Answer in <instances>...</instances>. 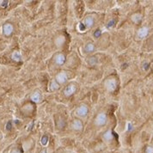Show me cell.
Here are the masks:
<instances>
[{
	"mask_svg": "<svg viewBox=\"0 0 153 153\" xmlns=\"http://www.w3.org/2000/svg\"><path fill=\"white\" fill-rule=\"evenodd\" d=\"M114 24H115V20H114V19H112V20H110V21L107 22V28H110L113 27Z\"/></svg>",
	"mask_w": 153,
	"mask_h": 153,
	"instance_id": "44dd1931",
	"label": "cell"
},
{
	"mask_svg": "<svg viewBox=\"0 0 153 153\" xmlns=\"http://www.w3.org/2000/svg\"><path fill=\"white\" fill-rule=\"evenodd\" d=\"M77 28H78V30L80 31V32H83V31H85L86 30V26L83 23V22H80V23H78V26H77Z\"/></svg>",
	"mask_w": 153,
	"mask_h": 153,
	"instance_id": "ffe728a7",
	"label": "cell"
},
{
	"mask_svg": "<svg viewBox=\"0 0 153 153\" xmlns=\"http://www.w3.org/2000/svg\"><path fill=\"white\" fill-rule=\"evenodd\" d=\"M104 86H105V88L107 89V91L113 92L117 88V81L114 78H107L104 82Z\"/></svg>",
	"mask_w": 153,
	"mask_h": 153,
	"instance_id": "6da1fadb",
	"label": "cell"
},
{
	"mask_svg": "<svg viewBox=\"0 0 153 153\" xmlns=\"http://www.w3.org/2000/svg\"><path fill=\"white\" fill-rule=\"evenodd\" d=\"M88 110H89V109H88V107H87L85 104H82V105H80L79 107H76V113L78 116H80V117H84V116L87 115Z\"/></svg>",
	"mask_w": 153,
	"mask_h": 153,
	"instance_id": "277c9868",
	"label": "cell"
},
{
	"mask_svg": "<svg viewBox=\"0 0 153 153\" xmlns=\"http://www.w3.org/2000/svg\"><path fill=\"white\" fill-rule=\"evenodd\" d=\"M107 122V115L105 113H100L97 114L95 119V124L98 126L105 125Z\"/></svg>",
	"mask_w": 153,
	"mask_h": 153,
	"instance_id": "7a4b0ae2",
	"label": "cell"
},
{
	"mask_svg": "<svg viewBox=\"0 0 153 153\" xmlns=\"http://www.w3.org/2000/svg\"><path fill=\"white\" fill-rule=\"evenodd\" d=\"M3 34L6 36H9V35H10L12 34V32L14 30L13 25L11 23H5L3 26Z\"/></svg>",
	"mask_w": 153,
	"mask_h": 153,
	"instance_id": "52a82bcc",
	"label": "cell"
},
{
	"mask_svg": "<svg viewBox=\"0 0 153 153\" xmlns=\"http://www.w3.org/2000/svg\"><path fill=\"white\" fill-rule=\"evenodd\" d=\"M59 86H60V85L56 82V80H52V83H51V84H50V89H51L52 91L57 90V89H59Z\"/></svg>",
	"mask_w": 153,
	"mask_h": 153,
	"instance_id": "e0dca14e",
	"label": "cell"
},
{
	"mask_svg": "<svg viewBox=\"0 0 153 153\" xmlns=\"http://www.w3.org/2000/svg\"><path fill=\"white\" fill-rule=\"evenodd\" d=\"M93 35H94V37H95V38H99V37L101 35V29H97V30H95V31L94 32Z\"/></svg>",
	"mask_w": 153,
	"mask_h": 153,
	"instance_id": "7402d4cb",
	"label": "cell"
},
{
	"mask_svg": "<svg viewBox=\"0 0 153 153\" xmlns=\"http://www.w3.org/2000/svg\"><path fill=\"white\" fill-rule=\"evenodd\" d=\"M48 140H49V138H48L46 135H43V136H42V138H40V144H41L43 146H45V145H46V144H47Z\"/></svg>",
	"mask_w": 153,
	"mask_h": 153,
	"instance_id": "d6986e66",
	"label": "cell"
},
{
	"mask_svg": "<svg viewBox=\"0 0 153 153\" xmlns=\"http://www.w3.org/2000/svg\"><path fill=\"white\" fill-rule=\"evenodd\" d=\"M149 34V28L147 27H142L140 28L138 32H137V36L139 38V39H143L144 37H146Z\"/></svg>",
	"mask_w": 153,
	"mask_h": 153,
	"instance_id": "8992f818",
	"label": "cell"
},
{
	"mask_svg": "<svg viewBox=\"0 0 153 153\" xmlns=\"http://www.w3.org/2000/svg\"><path fill=\"white\" fill-rule=\"evenodd\" d=\"M40 97H41L40 93V91H38V90L34 91V92L31 95V96H30L31 100H32L34 102H39V101H40Z\"/></svg>",
	"mask_w": 153,
	"mask_h": 153,
	"instance_id": "8fae6325",
	"label": "cell"
},
{
	"mask_svg": "<svg viewBox=\"0 0 153 153\" xmlns=\"http://www.w3.org/2000/svg\"><path fill=\"white\" fill-rule=\"evenodd\" d=\"M71 126L74 130L76 131H80L83 129V123L80 119H74L72 124H71Z\"/></svg>",
	"mask_w": 153,
	"mask_h": 153,
	"instance_id": "30bf717a",
	"label": "cell"
},
{
	"mask_svg": "<svg viewBox=\"0 0 153 153\" xmlns=\"http://www.w3.org/2000/svg\"><path fill=\"white\" fill-rule=\"evenodd\" d=\"M83 23L86 26V28H92L95 23V21L92 16L88 15L84 18V20L83 21Z\"/></svg>",
	"mask_w": 153,
	"mask_h": 153,
	"instance_id": "9c48e42d",
	"label": "cell"
},
{
	"mask_svg": "<svg viewBox=\"0 0 153 153\" xmlns=\"http://www.w3.org/2000/svg\"><path fill=\"white\" fill-rule=\"evenodd\" d=\"M54 61L58 65H62L64 64L65 62V56L63 53H58L55 58H54Z\"/></svg>",
	"mask_w": 153,
	"mask_h": 153,
	"instance_id": "ba28073f",
	"label": "cell"
},
{
	"mask_svg": "<svg viewBox=\"0 0 153 153\" xmlns=\"http://www.w3.org/2000/svg\"><path fill=\"white\" fill-rule=\"evenodd\" d=\"M64 41H65L64 37L63 35H59V36H58V37L56 38V40H55V45H56L58 47H60V46H62L64 45Z\"/></svg>",
	"mask_w": 153,
	"mask_h": 153,
	"instance_id": "4fadbf2b",
	"label": "cell"
},
{
	"mask_svg": "<svg viewBox=\"0 0 153 153\" xmlns=\"http://www.w3.org/2000/svg\"><path fill=\"white\" fill-rule=\"evenodd\" d=\"M76 87L75 84L71 83V84H69L67 85L64 89V95L65 96H70L72 95L75 92H76Z\"/></svg>",
	"mask_w": 153,
	"mask_h": 153,
	"instance_id": "5b68a950",
	"label": "cell"
},
{
	"mask_svg": "<svg viewBox=\"0 0 153 153\" xmlns=\"http://www.w3.org/2000/svg\"><path fill=\"white\" fill-rule=\"evenodd\" d=\"M11 58H12L13 60H15V61H16V62H19V61H21V53H20L18 51H15V52L11 54Z\"/></svg>",
	"mask_w": 153,
	"mask_h": 153,
	"instance_id": "9a60e30c",
	"label": "cell"
},
{
	"mask_svg": "<svg viewBox=\"0 0 153 153\" xmlns=\"http://www.w3.org/2000/svg\"><path fill=\"white\" fill-rule=\"evenodd\" d=\"M131 19L134 23L138 24V22H140L142 21V15L139 14V13H135L131 16Z\"/></svg>",
	"mask_w": 153,
	"mask_h": 153,
	"instance_id": "7c38bea8",
	"label": "cell"
},
{
	"mask_svg": "<svg viewBox=\"0 0 153 153\" xmlns=\"http://www.w3.org/2000/svg\"><path fill=\"white\" fill-rule=\"evenodd\" d=\"M103 138L107 141H109L113 138V132L111 130H107V132H105V133L103 134Z\"/></svg>",
	"mask_w": 153,
	"mask_h": 153,
	"instance_id": "2e32d148",
	"label": "cell"
},
{
	"mask_svg": "<svg viewBox=\"0 0 153 153\" xmlns=\"http://www.w3.org/2000/svg\"><path fill=\"white\" fill-rule=\"evenodd\" d=\"M89 63L91 65H95L98 63V58L96 57H95V56H92V57H90L89 58Z\"/></svg>",
	"mask_w": 153,
	"mask_h": 153,
	"instance_id": "ac0fdd59",
	"label": "cell"
},
{
	"mask_svg": "<svg viewBox=\"0 0 153 153\" xmlns=\"http://www.w3.org/2000/svg\"><path fill=\"white\" fill-rule=\"evenodd\" d=\"M11 127H12V123H11V121H9V122L6 124V129H7V130H10Z\"/></svg>",
	"mask_w": 153,
	"mask_h": 153,
	"instance_id": "cb8c5ba5",
	"label": "cell"
},
{
	"mask_svg": "<svg viewBox=\"0 0 153 153\" xmlns=\"http://www.w3.org/2000/svg\"><path fill=\"white\" fill-rule=\"evenodd\" d=\"M40 153H46V149H43V150L40 151Z\"/></svg>",
	"mask_w": 153,
	"mask_h": 153,
	"instance_id": "d4e9b609",
	"label": "cell"
},
{
	"mask_svg": "<svg viewBox=\"0 0 153 153\" xmlns=\"http://www.w3.org/2000/svg\"><path fill=\"white\" fill-rule=\"evenodd\" d=\"M83 50H84V52H87V53L91 52H93V51L95 50V45H94L93 43H90V42H89V43H87V44L84 46Z\"/></svg>",
	"mask_w": 153,
	"mask_h": 153,
	"instance_id": "5bb4252c",
	"label": "cell"
},
{
	"mask_svg": "<svg viewBox=\"0 0 153 153\" xmlns=\"http://www.w3.org/2000/svg\"><path fill=\"white\" fill-rule=\"evenodd\" d=\"M145 153H153V146H147L145 149Z\"/></svg>",
	"mask_w": 153,
	"mask_h": 153,
	"instance_id": "603a6c76",
	"label": "cell"
},
{
	"mask_svg": "<svg viewBox=\"0 0 153 153\" xmlns=\"http://www.w3.org/2000/svg\"><path fill=\"white\" fill-rule=\"evenodd\" d=\"M55 80H56V82H57L58 84H63V83H66V81L68 80L67 73H66L65 71H61V72H59V73L56 76Z\"/></svg>",
	"mask_w": 153,
	"mask_h": 153,
	"instance_id": "3957f363",
	"label": "cell"
}]
</instances>
